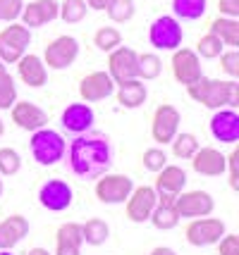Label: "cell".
I'll list each match as a JSON object with an SVG mask.
<instances>
[{
	"instance_id": "4316f807",
	"label": "cell",
	"mask_w": 239,
	"mask_h": 255,
	"mask_svg": "<svg viewBox=\"0 0 239 255\" xmlns=\"http://www.w3.org/2000/svg\"><path fill=\"white\" fill-rule=\"evenodd\" d=\"M148 222L153 224L158 232H170L180 224V215L175 210V205H163V203H156V208L151 212Z\"/></svg>"
},
{
	"instance_id": "44dd1931",
	"label": "cell",
	"mask_w": 239,
	"mask_h": 255,
	"mask_svg": "<svg viewBox=\"0 0 239 255\" xmlns=\"http://www.w3.org/2000/svg\"><path fill=\"white\" fill-rule=\"evenodd\" d=\"M81 224L79 222H65L55 232V253L53 255H81Z\"/></svg>"
},
{
	"instance_id": "d6986e66",
	"label": "cell",
	"mask_w": 239,
	"mask_h": 255,
	"mask_svg": "<svg viewBox=\"0 0 239 255\" xmlns=\"http://www.w3.org/2000/svg\"><path fill=\"white\" fill-rule=\"evenodd\" d=\"M192 169L201 177H223L225 174V155L213 145H199L192 155Z\"/></svg>"
},
{
	"instance_id": "8992f818",
	"label": "cell",
	"mask_w": 239,
	"mask_h": 255,
	"mask_svg": "<svg viewBox=\"0 0 239 255\" xmlns=\"http://www.w3.org/2000/svg\"><path fill=\"white\" fill-rule=\"evenodd\" d=\"M225 232H228L225 222L208 215V217H196V220H192L187 224L184 239L194 248H206V246H216L225 236Z\"/></svg>"
},
{
	"instance_id": "9a60e30c",
	"label": "cell",
	"mask_w": 239,
	"mask_h": 255,
	"mask_svg": "<svg viewBox=\"0 0 239 255\" xmlns=\"http://www.w3.org/2000/svg\"><path fill=\"white\" fill-rule=\"evenodd\" d=\"M115 93V81L110 79L108 72H91L79 81V98L84 103H98V100L110 98Z\"/></svg>"
},
{
	"instance_id": "52a82bcc",
	"label": "cell",
	"mask_w": 239,
	"mask_h": 255,
	"mask_svg": "<svg viewBox=\"0 0 239 255\" xmlns=\"http://www.w3.org/2000/svg\"><path fill=\"white\" fill-rule=\"evenodd\" d=\"M77 57H79V41L74 38V36H57L53 38L50 43L46 45V50H43V65L48 69H67L77 62Z\"/></svg>"
},
{
	"instance_id": "7dc6e473",
	"label": "cell",
	"mask_w": 239,
	"mask_h": 255,
	"mask_svg": "<svg viewBox=\"0 0 239 255\" xmlns=\"http://www.w3.org/2000/svg\"><path fill=\"white\" fill-rule=\"evenodd\" d=\"M26 255H53V253H48L46 248H38V246H36V248H29Z\"/></svg>"
},
{
	"instance_id": "816d5d0a",
	"label": "cell",
	"mask_w": 239,
	"mask_h": 255,
	"mask_svg": "<svg viewBox=\"0 0 239 255\" xmlns=\"http://www.w3.org/2000/svg\"><path fill=\"white\" fill-rule=\"evenodd\" d=\"M0 255H12L10 251H0Z\"/></svg>"
},
{
	"instance_id": "9c48e42d",
	"label": "cell",
	"mask_w": 239,
	"mask_h": 255,
	"mask_svg": "<svg viewBox=\"0 0 239 255\" xmlns=\"http://www.w3.org/2000/svg\"><path fill=\"white\" fill-rule=\"evenodd\" d=\"M180 122H182V115L180 110L170 105V103H163L156 108L153 112V120H151V136L158 145H168L175 138V133L180 131Z\"/></svg>"
},
{
	"instance_id": "b9f144b4",
	"label": "cell",
	"mask_w": 239,
	"mask_h": 255,
	"mask_svg": "<svg viewBox=\"0 0 239 255\" xmlns=\"http://www.w3.org/2000/svg\"><path fill=\"white\" fill-rule=\"evenodd\" d=\"M218 255H239V236L237 234H228L218 241Z\"/></svg>"
},
{
	"instance_id": "603a6c76",
	"label": "cell",
	"mask_w": 239,
	"mask_h": 255,
	"mask_svg": "<svg viewBox=\"0 0 239 255\" xmlns=\"http://www.w3.org/2000/svg\"><path fill=\"white\" fill-rule=\"evenodd\" d=\"M115 98L120 103V108L137 110L148 98L146 84H144L141 79H132V81H125V84H117V86H115Z\"/></svg>"
},
{
	"instance_id": "d4e9b609",
	"label": "cell",
	"mask_w": 239,
	"mask_h": 255,
	"mask_svg": "<svg viewBox=\"0 0 239 255\" xmlns=\"http://www.w3.org/2000/svg\"><path fill=\"white\" fill-rule=\"evenodd\" d=\"M208 31L216 33L218 38L225 45H230V48H237L239 45V19H235V17L218 14L216 19L208 22Z\"/></svg>"
},
{
	"instance_id": "1f68e13d",
	"label": "cell",
	"mask_w": 239,
	"mask_h": 255,
	"mask_svg": "<svg viewBox=\"0 0 239 255\" xmlns=\"http://www.w3.org/2000/svg\"><path fill=\"white\" fill-rule=\"evenodd\" d=\"M0 38L12 45H17V48H22V50H26L31 45V29H26L22 22H10L0 31Z\"/></svg>"
},
{
	"instance_id": "d6a6232c",
	"label": "cell",
	"mask_w": 239,
	"mask_h": 255,
	"mask_svg": "<svg viewBox=\"0 0 239 255\" xmlns=\"http://www.w3.org/2000/svg\"><path fill=\"white\" fill-rule=\"evenodd\" d=\"M225 50V43L218 38L216 33H204L199 41H196V55L199 57H204V60H216V57H220V53Z\"/></svg>"
},
{
	"instance_id": "f907efd6",
	"label": "cell",
	"mask_w": 239,
	"mask_h": 255,
	"mask_svg": "<svg viewBox=\"0 0 239 255\" xmlns=\"http://www.w3.org/2000/svg\"><path fill=\"white\" fill-rule=\"evenodd\" d=\"M2 191H5V186H2V177H0V196H2Z\"/></svg>"
},
{
	"instance_id": "f1b7e54d",
	"label": "cell",
	"mask_w": 239,
	"mask_h": 255,
	"mask_svg": "<svg viewBox=\"0 0 239 255\" xmlns=\"http://www.w3.org/2000/svg\"><path fill=\"white\" fill-rule=\"evenodd\" d=\"M172 155L177 160H192V155L199 150V138L192 131H177L175 138L170 141Z\"/></svg>"
},
{
	"instance_id": "d590c367",
	"label": "cell",
	"mask_w": 239,
	"mask_h": 255,
	"mask_svg": "<svg viewBox=\"0 0 239 255\" xmlns=\"http://www.w3.org/2000/svg\"><path fill=\"white\" fill-rule=\"evenodd\" d=\"M22 169V157L14 148H0V177H14Z\"/></svg>"
},
{
	"instance_id": "e0dca14e",
	"label": "cell",
	"mask_w": 239,
	"mask_h": 255,
	"mask_svg": "<svg viewBox=\"0 0 239 255\" xmlns=\"http://www.w3.org/2000/svg\"><path fill=\"white\" fill-rule=\"evenodd\" d=\"M10 117L14 127H19L22 131H36V129H43L48 124V115L38 105L29 103V100H17L10 108Z\"/></svg>"
},
{
	"instance_id": "8fae6325",
	"label": "cell",
	"mask_w": 239,
	"mask_h": 255,
	"mask_svg": "<svg viewBox=\"0 0 239 255\" xmlns=\"http://www.w3.org/2000/svg\"><path fill=\"white\" fill-rule=\"evenodd\" d=\"M137 50L129 48V45H117L115 50L108 53V74L110 79L117 84H125V81H132L137 77Z\"/></svg>"
},
{
	"instance_id": "bcb514c9",
	"label": "cell",
	"mask_w": 239,
	"mask_h": 255,
	"mask_svg": "<svg viewBox=\"0 0 239 255\" xmlns=\"http://www.w3.org/2000/svg\"><path fill=\"white\" fill-rule=\"evenodd\" d=\"M151 255H177L172 248H168V246H156L153 251H151Z\"/></svg>"
},
{
	"instance_id": "5b68a950",
	"label": "cell",
	"mask_w": 239,
	"mask_h": 255,
	"mask_svg": "<svg viewBox=\"0 0 239 255\" xmlns=\"http://www.w3.org/2000/svg\"><path fill=\"white\" fill-rule=\"evenodd\" d=\"M148 41L156 50H177L184 41L182 24L172 14H163L148 26Z\"/></svg>"
},
{
	"instance_id": "e575fe53",
	"label": "cell",
	"mask_w": 239,
	"mask_h": 255,
	"mask_svg": "<svg viewBox=\"0 0 239 255\" xmlns=\"http://www.w3.org/2000/svg\"><path fill=\"white\" fill-rule=\"evenodd\" d=\"M105 12H108V17L115 24H125L134 17L137 5H134V0H110V5L105 7Z\"/></svg>"
},
{
	"instance_id": "7bdbcfd3",
	"label": "cell",
	"mask_w": 239,
	"mask_h": 255,
	"mask_svg": "<svg viewBox=\"0 0 239 255\" xmlns=\"http://www.w3.org/2000/svg\"><path fill=\"white\" fill-rule=\"evenodd\" d=\"M24 53H26V50H22V48H17V45H12V43H7V41L0 38V60H2L5 65H14Z\"/></svg>"
},
{
	"instance_id": "c3c4849f",
	"label": "cell",
	"mask_w": 239,
	"mask_h": 255,
	"mask_svg": "<svg viewBox=\"0 0 239 255\" xmlns=\"http://www.w3.org/2000/svg\"><path fill=\"white\" fill-rule=\"evenodd\" d=\"M5 72H7V69H5V62L0 60V74H5Z\"/></svg>"
},
{
	"instance_id": "30bf717a",
	"label": "cell",
	"mask_w": 239,
	"mask_h": 255,
	"mask_svg": "<svg viewBox=\"0 0 239 255\" xmlns=\"http://www.w3.org/2000/svg\"><path fill=\"white\" fill-rule=\"evenodd\" d=\"M175 210L180 220H196V217H208L216 210V200L208 191H182L175 198Z\"/></svg>"
},
{
	"instance_id": "4dcf8cb0",
	"label": "cell",
	"mask_w": 239,
	"mask_h": 255,
	"mask_svg": "<svg viewBox=\"0 0 239 255\" xmlns=\"http://www.w3.org/2000/svg\"><path fill=\"white\" fill-rule=\"evenodd\" d=\"M89 5L84 0H62L60 10H57V19H62L65 24H79L86 19Z\"/></svg>"
},
{
	"instance_id": "74e56055",
	"label": "cell",
	"mask_w": 239,
	"mask_h": 255,
	"mask_svg": "<svg viewBox=\"0 0 239 255\" xmlns=\"http://www.w3.org/2000/svg\"><path fill=\"white\" fill-rule=\"evenodd\" d=\"M141 162H144V169L156 174V172H160L163 167L168 165V153L163 148H148V150H144V155H141Z\"/></svg>"
},
{
	"instance_id": "cb8c5ba5",
	"label": "cell",
	"mask_w": 239,
	"mask_h": 255,
	"mask_svg": "<svg viewBox=\"0 0 239 255\" xmlns=\"http://www.w3.org/2000/svg\"><path fill=\"white\" fill-rule=\"evenodd\" d=\"M156 193H172V196H180L187 186V172L177 165H165L160 172H156Z\"/></svg>"
},
{
	"instance_id": "836d02e7",
	"label": "cell",
	"mask_w": 239,
	"mask_h": 255,
	"mask_svg": "<svg viewBox=\"0 0 239 255\" xmlns=\"http://www.w3.org/2000/svg\"><path fill=\"white\" fill-rule=\"evenodd\" d=\"M93 45L101 53H110L117 45H122V33L117 31L115 26H101L98 31L93 33Z\"/></svg>"
},
{
	"instance_id": "f6af8a7d",
	"label": "cell",
	"mask_w": 239,
	"mask_h": 255,
	"mask_svg": "<svg viewBox=\"0 0 239 255\" xmlns=\"http://www.w3.org/2000/svg\"><path fill=\"white\" fill-rule=\"evenodd\" d=\"M84 2L89 5V10H98V12H103L110 5V0H84Z\"/></svg>"
},
{
	"instance_id": "f35d334b",
	"label": "cell",
	"mask_w": 239,
	"mask_h": 255,
	"mask_svg": "<svg viewBox=\"0 0 239 255\" xmlns=\"http://www.w3.org/2000/svg\"><path fill=\"white\" fill-rule=\"evenodd\" d=\"M239 148L235 145L230 150V155H225V174H228V181H230V189L232 191H239Z\"/></svg>"
},
{
	"instance_id": "ac0fdd59",
	"label": "cell",
	"mask_w": 239,
	"mask_h": 255,
	"mask_svg": "<svg viewBox=\"0 0 239 255\" xmlns=\"http://www.w3.org/2000/svg\"><path fill=\"white\" fill-rule=\"evenodd\" d=\"M57 10H60L57 0H31V2H24L19 19L26 29H38V26L57 19Z\"/></svg>"
},
{
	"instance_id": "3957f363",
	"label": "cell",
	"mask_w": 239,
	"mask_h": 255,
	"mask_svg": "<svg viewBox=\"0 0 239 255\" xmlns=\"http://www.w3.org/2000/svg\"><path fill=\"white\" fill-rule=\"evenodd\" d=\"M29 150H31V157H34L41 167H53L65 157V153H67V141L62 138L60 131L43 127V129L31 131Z\"/></svg>"
},
{
	"instance_id": "7c38bea8",
	"label": "cell",
	"mask_w": 239,
	"mask_h": 255,
	"mask_svg": "<svg viewBox=\"0 0 239 255\" xmlns=\"http://www.w3.org/2000/svg\"><path fill=\"white\" fill-rule=\"evenodd\" d=\"M158 203V196H156V189L153 186H134L129 198L125 200V215L129 222L134 224H144L148 222L151 212Z\"/></svg>"
},
{
	"instance_id": "ba28073f",
	"label": "cell",
	"mask_w": 239,
	"mask_h": 255,
	"mask_svg": "<svg viewBox=\"0 0 239 255\" xmlns=\"http://www.w3.org/2000/svg\"><path fill=\"white\" fill-rule=\"evenodd\" d=\"M170 69L172 77L177 84H182L184 89L196 84L199 79L204 77V69H201V57L194 53L192 48H177L172 50V60H170Z\"/></svg>"
},
{
	"instance_id": "7a4b0ae2",
	"label": "cell",
	"mask_w": 239,
	"mask_h": 255,
	"mask_svg": "<svg viewBox=\"0 0 239 255\" xmlns=\"http://www.w3.org/2000/svg\"><path fill=\"white\" fill-rule=\"evenodd\" d=\"M187 93L194 103L204 105L208 110H223V108H239V84L237 79H208L201 77L196 84L187 86Z\"/></svg>"
},
{
	"instance_id": "681fc988",
	"label": "cell",
	"mask_w": 239,
	"mask_h": 255,
	"mask_svg": "<svg viewBox=\"0 0 239 255\" xmlns=\"http://www.w3.org/2000/svg\"><path fill=\"white\" fill-rule=\"evenodd\" d=\"M5 133V124H2V120H0V136Z\"/></svg>"
},
{
	"instance_id": "f546056e",
	"label": "cell",
	"mask_w": 239,
	"mask_h": 255,
	"mask_svg": "<svg viewBox=\"0 0 239 255\" xmlns=\"http://www.w3.org/2000/svg\"><path fill=\"white\" fill-rule=\"evenodd\" d=\"M163 72V60L156 53H141L137 55V77L141 81H153Z\"/></svg>"
},
{
	"instance_id": "ee69618b",
	"label": "cell",
	"mask_w": 239,
	"mask_h": 255,
	"mask_svg": "<svg viewBox=\"0 0 239 255\" xmlns=\"http://www.w3.org/2000/svg\"><path fill=\"white\" fill-rule=\"evenodd\" d=\"M218 12L223 17H235L239 19V0H218Z\"/></svg>"
},
{
	"instance_id": "5bb4252c",
	"label": "cell",
	"mask_w": 239,
	"mask_h": 255,
	"mask_svg": "<svg viewBox=\"0 0 239 255\" xmlns=\"http://www.w3.org/2000/svg\"><path fill=\"white\" fill-rule=\"evenodd\" d=\"M208 129H211L216 141L235 145L239 141V112L232 110V108L213 110V117H211V122H208Z\"/></svg>"
},
{
	"instance_id": "ffe728a7",
	"label": "cell",
	"mask_w": 239,
	"mask_h": 255,
	"mask_svg": "<svg viewBox=\"0 0 239 255\" xmlns=\"http://www.w3.org/2000/svg\"><path fill=\"white\" fill-rule=\"evenodd\" d=\"M14 65H17V74L22 79V84H26L29 89H41L48 81V67L34 53H24Z\"/></svg>"
},
{
	"instance_id": "8d00e7d4",
	"label": "cell",
	"mask_w": 239,
	"mask_h": 255,
	"mask_svg": "<svg viewBox=\"0 0 239 255\" xmlns=\"http://www.w3.org/2000/svg\"><path fill=\"white\" fill-rule=\"evenodd\" d=\"M17 103V84L10 77V72L0 74V110H10Z\"/></svg>"
},
{
	"instance_id": "2e32d148",
	"label": "cell",
	"mask_w": 239,
	"mask_h": 255,
	"mask_svg": "<svg viewBox=\"0 0 239 255\" xmlns=\"http://www.w3.org/2000/svg\"><path fill=\"white\" fill-rule=\"evenodd\" d=\"M93 122H96V112H93V108L89 105V103H72V105H67L65 110H62V115H60V124H62V129L69 133H84L89 131L93 127Z\"/></svg>"
},
{
	"instance_id": "60d3db41",
	"label": "cell",
	"mask_w": 239,
	"mask_h": 255,
	"mask_svg": "<svg viewBox=\"0 0 239 255\" xmlns=\"http://www.w3.org/2000/svg\"><path fill=\"white\" fill-rule=\"evenodd\" d=\"M24 0H0V22H17L22 14Z\"/></svg>"
},
{
	"instance_id": "83f0119b",
	"label": "cell",
	"mask_w": 239,
	"mask_h": 255,
	"mask_svg": "<svg viewBox=\"0 0 239 255\" xmlns=\"http://www.w3.org/2000/svg\"><path fill=\"white\" fill-rule=\"evenodd\" d=\"M206 14V0H172V17L177 19H201Z\"/></svg>"
},
{
	"instance_id": "4fadbf2b",
	"label": "cell",
	"mask_w": 239,
	"mask_h": 255,
	"mask_svg": "<svg viewBox=\"0 0 239 255\" xmlns=\"http://www.w3.org/2000/svg\"><path fill=\"white\" fill-rule=\"evenodd\" d=\"M74 200V191L62 179H48L38 189V203L48 212H65Z\"/></svg>"
},
{
	"instance_id": "ab89813d",
	"label": "cell",
	"mask_w": 239,
	"mask_h": 255,
	"mask_svg": "<svg viewBox=\"0 0 239 255\" xmlns=\"http://www.w3.org/2000/svg\"><path fill=\"white\" fill-rule=\"evenodd\" d=\"M220 69H223L230 79L239 77V50L237 48H230V50H223V53H220Z\"/></svg>"
},
{
	"instance_id": "277c9868",
	"label": "cell",
	"mask_w": 239,
	"mask_h": 255,
	"mask_svg": "<svg viewBox=\"0 0 239 255\" xmlns=\"http://www.w3.org/2000/svg\"><path fill=\"white\" fill-rule=\"evenodd\" d=\"M134 189V179L127 174H117V172H105L96 179L93 193L103 205H122L129 193Z\"/></svg>"
},
{
	"instance_id": "6da1fadb",
	"label": "cell",
	"mask_w": 239,
	"mask_h": 255,
	"mask_svg": "<svg viewBox=\"0 0 239 255\" xmlns=\"http://www.w3.org/2000/svg\"><path fill=\"white\" fill-rule=\"evenodd\" d=\"M69 167L79 179L96 181L113 167V145L105 133L84 131L69 143Z\"/></svg>"
},
{
	"instance_id": "7402d4cb",
	"label": "cell",
	"mask_w": 239,
	"mask_h": 255,
	"mask_svg": "<svg viewBox=\"0 0 239 255\" xmlns=\"http://www.w3.org/2000/svg\"><path fill=\"white\" fill-rule=\"evenodd\" d=\"M29 234V220L24 215H10L0 222V251H12Z\"/></svg>"
},
{
	"instance_id": "484cf974",
	"label": "cell",
	"mask_w": 239,
	"mask_h": 255,
	"mask_svg": "<svg viewBox=\"0 0 239 255\" xmlns=\"http://www.w3.org/2000/svg\"><path fill=\"white\" fill-rule=\"evenodd\" d=\"M81 239L86 246H103L110 239V227L101 217H91L81 224Z\"/></svg>"
}]
</instances>
